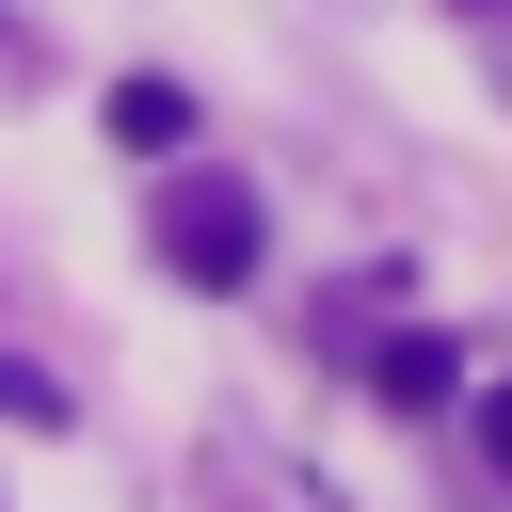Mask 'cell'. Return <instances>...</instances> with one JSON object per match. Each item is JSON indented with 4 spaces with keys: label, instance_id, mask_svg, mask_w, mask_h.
Here are the masks:
<instances>
[{
    "label": "cell",
    "instance_id": "3",
    "mask_svg": "<svg viewBox=\"0 0 512 512\" xmlns=\"http://www.w3.org/2000/svg\"><path fill=\"white\" fill-rule=\"evenodd\" d=\"M448 384H464V352H448V336H384V400H400V416H432Z\"/></svg>",
    "mask_w": 512,
    "mask_h": 512
},
{
    "label": "cell",
    "instance_id": "1",
    "mask_svg": "<svg viewBox=\"0 0 512 512\" xmlns=\"http://www.w3.org/2000/svg\"><path fill=\"white\" fill-rule=\"evenodd\" d=\"M256 240H272V224H256L240 176H176V192H160V272H176V288H240Z\"/></svg>",
    "mask_w": 512,
    "mask_h": 512
},
{
    "label": "cell",
    "instance_id": "4",
    "mask_svg": "<svg viewBox=\"0 0 512 512\" xmlns=\"http://www.w3.org/2000/svg\"><path fill=\"white\" fill-rule=\"evenodd\" d=\"M0 416H16V432H48V416H64V384H48L32 352H0Z\"/></svg>",
    "mask_w": 512,
    "mask_h": 512
},
{
    "label": "cell",
    "instance_id": "5",
    "mask_svg": "<svg viewBox=\"0 0 512 512\" xmlns=\"http://www.w3.org/2000/svg\"><path fill=\"white\" fill-rule=\"evenodd\" d=\"M480 448H496V480H512V384H496V400H480Z\"/></svg>",
    "mask_w": 512,
    "mask_h": 512
},
{
    "label": "cell",
    "instance_id": "2",
    "mask_svg": "<svg viewBox=\"0 0 512 512\" xmlns=\"http://www.w3.org/2000/svg\"><path fill=\"white\" fill-rule=\"evenodd\" d=\"M112 144H128V160H176V144H192V96H176V80H112Z\"/></svg>",
    "mask_w": 512,
    "mask_h": 512
}]
</instances>
